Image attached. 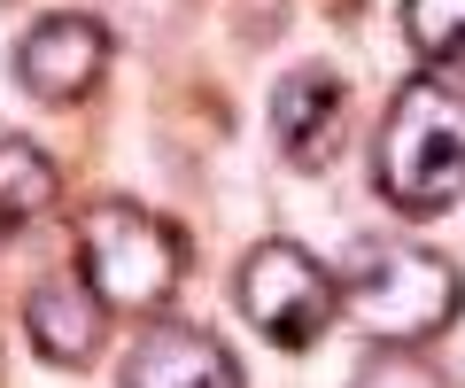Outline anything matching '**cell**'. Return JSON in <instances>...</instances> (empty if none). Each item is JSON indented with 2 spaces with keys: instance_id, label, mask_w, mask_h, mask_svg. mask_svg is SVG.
Masks as SVG:
<instances>
[{
  "instance_id": "cell-9",
  "label": "cell",
  "mask_w": 465,
  "mask_h": 388,
  "mask_svg": "<svg viewBox=\"0 0 465 388\" xmlns=\"http://www.w3.org/2000/svg\"><path fill=\"white\" fill-rule=\"evenodd\" d=\"M63 203V171L32 148V140H0V225H39Z\"/></svg>"
},
{
  "instance_id": "cell-6",
  "label": "cell",
  "mask_w": 465,
  "mask_h": 388,
  "mask_svg": "<svg viewBox=\"0 0 465 388\" xmlns=\"http://www.w3.org/2000/svg\"><path fill=\"white\" fill-rule=\"evenodd\" d=\"M124 388H241V365L217 334L186 319H148L124 350Z\"/></svg>"
},
{
  "instance_id": "cell-11",
  "label": "cell",
  "mask_w": 465,
  "mask_h": 388,
  "mask_svg": "<svg viewBox=\"0 0 465 388\" xmlns=\"http://www.w3.org/2000/svg\"><path fill=\"white\" fill-rule=\"evenodd\" d=\"M349 388H450V381H442L419 350H372L365 365L349 373Z\"/></svg>"
},
{
  "instance_id": "cell-4",
  "label": "cell",
  "mask_w": 465,
  "mask_h": 388,
  "mask_svg": "<svg viewBox=\"0 0 465 388\" xmlns=\"http://www.w3.org/2000/svg\"><path fill=\"white\" fill-rule=\"evenodd\" d=\"M232 295H241L249 326H264V342H280V350H311L326 334V319L341 311V280L295 241H256L241 256Z\"/></svg>"
},
{
  "instance_id": "cell-3",
  "label": "cell",
  "mask_w": 465,
  "mask_h": 388,
  "mask_svg": "<svg viewBox=\"0 0 465 388\" xmlns=\"http://www.w3.org/2000/svg\"><path fill=\"white\" fill-rule=\"evenodd\" d=\"M78 272L101 287L109 311H163L186 280V241L155 210L109 194L78 210Z\"/></svg>"
},
{
  "instance_id": "cell-10",
  "label": "cell",
  "mask_w": 465,
  "mask_h": 388,
  "mask_svg": "<svg viewBox=\"0 0 465 388\" xmlns=\"http://www.w3.org/2000/svg\"><path fill=\"white\" fill-rule=\"evenodd\" d=\"M403 39L427 63H465V0H403Z\"/></svg>"
},
{
  "instance_id": "cell-8",
  "label": "cell",
  "mask_w": 465,
  "mask_h": 388,
  "mask_svg": "<svg viewBox=\"0 0 465 388\" xmlns=\"http://www.w3.org/2000/svg\"><path fill=\"white\" fill-rule=\"evenodd\" d=\"M272 133H280L287 164H302V171L333 164V148H341V78L318 63L287 70L272 85Z\"/></svg>"
},
{
  "instance_id": "cell-1",
  "label": "cell",
  "mask_w": 465,
  "mask_h": 388,
  "mask_svg": "<svg viewBox=\"0 0 465 388\" xmlns=\"http://www.w3.org/2000/svg\"><path fill=\"white\" fill-rule=\"evenodd\" d=\"M372 186L403 218H434L465 194V85L458 78H411L388 102L372 140Z\"/></svg>"
},
{
  "instance_id": "cell-2",
  "label": "cell",
  "mask_w": 465,
  "mask_h": 388,
  "mask_svg": "<svg viewBox=\"0 0 465 388\" xmlns=\"http://www.w3.org/2000/svg\"><path fill=\"white\" fill-rule=\"evenodd\" d=\"M341 311L357 319V334H372L381 350H419V342L450 334L465 311V272L442 249L419 241H365L349 256Z\"/></svg>"
},
{
  "instance_id": "cell-5",
  "label": "cell",
  "mask_w": 465,
  "mask_h": 388,
  "mask_svg": "<svg viewBox=\"0 0 465 388\" xmlns=\"http://www.w3.org/2000/svg\"><path fill=\"white\" fill-rule=\"evenodd\" d=\"M101 70H109V32H101L94 16H78V8H63V16H39L32 32L16 39V85L32 94V102H85L101 85Z\"/></svg>"
},
{
  "instance_id": "cell-7",
  "label": "cell",
  "mask_w": 465,
  "mask_h": 388,
  "mask_svg": "<svg viewBox=\"0 0 465 388\" xmlns=\"http://www.w3.org/2000/svg\"><path fill=\"white\" fill-rule=\"evenodd\" d=\"M24 334L47 365H85L109 334V303L85 272H47V280L24 295Z\"/></svg>"
}]
</instances>
